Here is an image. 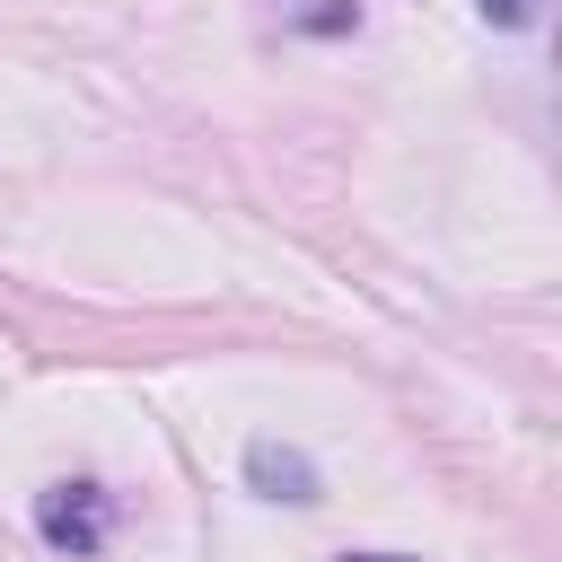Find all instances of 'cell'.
<instances>
[{"mask_svg":"<svg viewBox=\"0 0 562 562\" xmlns=\"http://www.w3.org/2000/svg\"><path fill=\"white\" fill-rule=\"evenodd\" d=\"M35 536H44L53 553H70V562L105 553V536H114V492H105V483H53V492H35Z\"/></svg>","mask_w":562,"mask_h":562,"instance_id":"cell-1","label":"cell"},{"mask_svg":"<svg viewBox=\"0 0 562 562\" xmlns=\"http://www.w3.org/2000/svg\"><path fill=\"white\" fill-rule=\"evenodd\" d=\"M246 483H255L263 501H290V509L325 501V474H316V457H307V448H290V439H246Z\"/></svg>","mask_w":562,"mask_h":562,"instance_id":"cell-2","label":"cell"},{"mask_svg":"<svg viewBox=\"0 0 562 562\" xmlns=\"http://www.w3.org/2000/svg\"><path fill=\"white\" fill-rule=\"evenodd\" d=\"M281 9H290L299 35H342V26H360V0H281Z\"/></svg>","mask_w":562,"mask_h":562,"instance_id":"cell-3","label":"cell"},{"mask_svg":"<svg viewBox=\"0 0 562 562\" xmlns=\"http://www.w3.org/2000/svg\"><path fill=\"white\" fill-rule=\"evenodd\" d=\"M474 18H483V26H501V35H518V26H536V18H544V0H474Z\"/></svg>","mask_w":562,"mask_h":562,"instance_id":"cell-4","label":"cell"},{"mask_svg":"<svg viewBox=\"0 0 562 562\" xmlns=\"http://www.w3.org/2000/svg\"><path fill=\"white\" fill-rule=\"evenodd\" d=\"M334 562H413V553H334Z\"/></svg>","mask_w":562,"mask_h":562,"instance_id":"cell-5","label":"cell"}]
</instances>
